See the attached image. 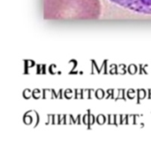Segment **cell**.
<instances>
[{"instance_id": "cell-1", "label": "cell", "mask_w": 151, "mask_h": 153, "mask_svg": "<svg viewBox=\"0 0 151 153\" xmlns=\"http://www.w3.org/2000/svg\"><path fill=\"white\" fill-rule=\"evenodd\" d=\"M43 6L50 20L96 19L101 13L100 0H44Z\"/></svg>"}, {"instance_id": "cell-2", "label": "cell", "mask_w": 151, "mask_h": 153, "mask_svg": "<svg viewBox=\"0 0 151 153\" xmlns=\"http://www.w3.org/2000/svg\"><path fill=\"white\" fill-rule=\"evenodd\" d=\"M110 2L129 9L131 11L144 13L151 14V0H110Z\"/></svg>"}]
</instances>
